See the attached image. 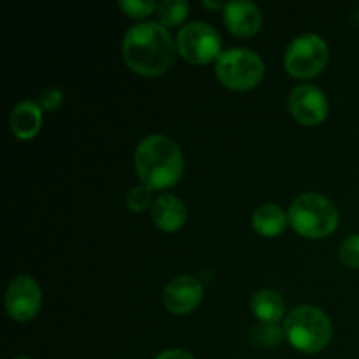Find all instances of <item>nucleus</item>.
Returning <instances> with one entry per match:
<instances>
[{
  "label": "nucleus",
  "instance_id": "14",
  "mask_svg": "<svg viewBox=\"0 0 359 359\" xmlns=\"http://www.w3.org/2000/svg\"><path fill=\"white\" fill-rule=\"evenodd\" d=\"M251 224L262 237L272 238L286 230L290 224V217L276 203H263L252 212Z\"/></svg>",
  "mask_w": 359,
  "mask_h": 359
},
{
  "label": "nucleus",
  "instance_id": "11",
  "mask_svg": "<svg viewBox=\"0 0 359 359\" xmlns=\"http://www.w3.org/2000/svg\"><path fill=\"white\" fill-rule=\"evenodd\" d=\"M223 21L228 30L237 37H251L262 28L263 16L256 4L248 0H233L224 6Z\"/></svg>",
  "mask_w": 359,
  "mask_h": 359
},
{
  "label": "nucleus",
  "instance_id": "20",
  "mask_svg": "<svg viewBox=\"0 0 359 359\" xmlns=\"http://www.w3.org/2000/svg\"><path fill=\"white\" fill-rule=\"evenodd\" d=\"M62 102L63 93L60 90H56V88H49V90H46L44 93L41 95V107L48 112L56 111V109L62 105Z\"/></svg>",
  "mask_w": 359,
  "mask_h": 359
},
{
  "label": "nucleus",
  "instance_id": "7",
  "mask_svg": "<svg viewBox=\"0 0 359 359\" xmlns=\"http://www.w3.org/2000/svg\"><path fill=\"white\" fill-rule=\"evenodd\" d=\"M177 53L189 63L195 65H205V63L216 62L221 51V35L216 28L210 27L203 21H193L179 30Z\"/></svg>",
  "mask_w": 359,
  "mask_h": 359
},
{
  "label": "nucleus",
  "instance_id": "9",
  "mask_svg": "<svg viewBox=\"0 0 359 359\" xmlns=\"http://www.w3.org/2000/svg\"><path fill=\"white\" fill-rule=\"evenodd\" d=\"M287 105L291 116L305 126L321 125L330 111L328 98L314 84H300L291 90Z\"/></svg>",
  "mask_w": 359,
  "mask_h": 359
},
{
  "label": "nucleus",
  "instance_id": "15",
  "mask_svg": "<svg viewBox=\"0 0 359 359\" xmlns=\"http://www.w3.org/2000/svg\"><path fill=\"white\" fill-rule=\"evenodd\" d=\"M251 312L258 321L273 325L284 316V300L277 291L259 290L251 298Z\"/></svg>",
  "mask_w": 359,
  "mask_h": 359
},
{
  "label": "nucleus",
  "instance_id": "19",
  "mask_svg": "<svg viewBox=\"0 0 359 359\" xmlns=\"http://www.w3.org/2000/svg\"><path fill=\"white\" fill-rule=\"evenodd\" d=\"M158 4L154 0H121L119 2V9L130 18H146L149 16L153 11H156Z\"/></svg>",
  "mask_w": 359,
  "mask_h": 359
},
{
  "label": "nucleus",
  "instance_id": "1",
  "mask_svg": "<svg viewBox=\"0 0 359 359\" xmlns=\"http://www.w3.org/2000/svg\"><path fill=\"white\" fill-rule=\"evenodd\" d=\"M123 60L130 70L146 77L161 76L175 62L177 44L158 21H142L123 37Z\"/></svg>",
  "mask_w": 359,
  "mask_h": 359
},
{
  "label": "nucleus",
  "instance_id": "5",
  "mask_svg": "<svg viewBox=\"0 0 359 359\" xmlns=\"http://www.w3.org/2000/svg\"><path fill=\"white\" fill-rule=\"evenodd\" d=\"M216 76L223 86L248 91L258 86L265 76V63L258 53L245 48L226 49L216 60Z\"/></svg>",
  "mask_w": 359,
  "mask_h": 359
},
{
  "label": "nucleus",
  "instance_id": "6",
  "mask_svg": "<svg viewBox=\"0 0 359 359\" xmlns=\"http://www.w3.org/2000/svg\"><path fill=\"white\" fill-rule=\"evenodd\" d=\"M328 60L330 49L325 39L316 34H302L287 46L284 67L297 79H311L326 69Z\"/></svg>",
  "mask_w": 359,
  "mask_h": 359
},
{
  "label": "nucleus",
  "instance_id": "4",
  "mask_svg": "<svg viewBox=\"0 0 359 359\" xmlns=\"http://www.w3.org/2000/svg\"><path fill=\"white\" fill-rule=\"evenodd\" d=\"M290 226L305 238L330 237L339 226V210L321 193H304L290 207Z\"/></svg>",
  "mask_w": 359,
  "mask_h": 359
},
{
  "label": "nucleus",
  "instance_id": "22",
  "mask_svg": "<svg viewBox=\"0 0 359 359\" xmlns=\"http://www.w3.org/2000/svg\"><path fill=\"white\" fill-rule=\"evenodd\" d=\"M14 359H30L28 356H18V358H14Z\"/></svg>",
  "mask_w": 359,
  "mask_h": 359
},
{
  "label": "nucleus",
  "instance_id": "21",
  "mask_svg": "<svg viewBox=\"0 0 359 359\" xmlns=\"http://www.w3.org/2000/svg\"><path fill=\"white\" fill-rule=\"evenodd\" d=\"M154 359H196L193 354H189L188 351H182V349H168L163 351V353L158 354Z\"/></svg>",
  "mask_w": 359,
  "mask_h": 359
},
{
  "label": "nucleus",
  "instance_id": "12",
  "mask_svg": "<svg viewBox=\"0 0 359 359\" xmlns=\"http://www.w3.org/2000/svg\"><path fill=\"white\" fill-rule=\"evenodd\" d=\"M151 217L160 230L172 233L184 226L188 219V210L179 196L161 195L154 200L151 207Z\"/></svg>",
  "mask_w": 359,
  "mask_h": 359
},
{
  "label": "nucleus",
  "instance_id": "17",
  "mask_svg": "<svg viewBox=\"0 0 359 359\" xmlns=\"http://www.w3.org/2000/svg\"><path fill=\"white\" fill-rule=\"evenodd\" d=\"M153 189H149L147 186L139 184L133 186L128 193H126V207L128 210H132L133 214L144 212L149 205H153V195H151Z\"/></svg>",
  "mask_w": 359,
  "mask_h": 359
},
{
  "label": "nucleus",
  "instance_id": "13",
  "mask_svg": "<svg viewBox=\"0 0 359 359\" xmlns=\"http://www.w3.org/2000/svg\"><path fill=\"white\" fill-rule=\"evenodd\" d=\"M9 126L20 140L34 139L42 126V107L35 102H21L11 112Z\"/></svg>",
  "mask_w": 359,
  "mask_h": 359
},
{
  "label": "nucleus",
  "instance_id": "8",
  "mask_svg": "<svg viewBox=\"0 0 359 359\" xmlns=\"http://www.w3.org/2000/svg\"><path fill=\"white\" fill-rule=\"evenodd\" d=\"M42 305V291L30 276H20L6 291V311L11 319L27 323L39 314Z\"/></svg>",
  "mask_w": 359,
  "mask_h": 359
},
{
  "label": "nucleus",
  "instance_id": "16",
  "mask_svg": "<svg viewBox=\"0 0 359 359\" xmlns=\"http://www.w3.org/2000/svg\"><path fill=\"white\" fill-rule=\"evenodd\" d=\"M189 14V4L186 0H163L156 7L158 23L168 28L177 27Z\"/></svg>",
  "mask_w": 359,
  "mask_h": 359
},
{
  "label": "nucleus",
  "instance_id": "3",
  "mask_svg": "<svg viewBox=\"0 0 359 359\" xmlns=\"http://www.w3.org/2000/svg\"><path fill=\"white\" fill-rule=\"evenodd\" d=\"M284 333L291 346L304 354H318L332 342L333 326L328 316L314 305H300L287 314Z\"/></svg>",
  "mask_w": 359,
  "mask_h": 359
},
{
  "label": "nucleus",
  "instance_id": "10",
  "mask_svg": "<svg viewBox=\"0 0 359 359\" xmlns=\"http://www.w3.org/2000/svg\"><path fill=\"white\" fill-rule=\"evenodd\" d=\"M163 305L168 312L177 316L189 314L200 305L203 298V286L196 277L179 276L165 286Z\"/></svg>",
  "mask_w": 359,
  "mask_h": 359
},
{
  "label": "nucleus",
  "instance_id": "2",
  "mask_svg": "<svg viewBox=\"0 0 359 359\" xmlns=\"http://www.w3.org/2000/svg\"><path fill=\"white\" fill-rule=\"evenodd\" d=\"M135 172L149 189H167L179 182L184 174V156L170 137L154 133L140 140L135 149Z\"/></svg>",
  "mask_w": 359,
  "mask_h": 359
},
{
  "label": "nucleus",
  "instance_id": "18",
  "mask_svg": "<svg viewBox=\"0 0 359 359\" xmlns=\"http://www.w3.org/2000/svg\"><path fill=\"white\" fill-rule=\"evenodd\" d=\"M339 258L349 269L359 270V233L351 235L342 242L339 249Z\"/></svg>",
  "mask_w": 359,
  "mask_h": 359
}]
</instances>
